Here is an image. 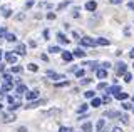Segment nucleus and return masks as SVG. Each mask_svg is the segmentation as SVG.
<instances>
[{"label":"nucleus","instance_id":"22","mask_svg":"<svg viewBox=\"0 0 134 132\" xmlns=\"http://www.w3.org/2000/svg\"><path fill=\"white\" fill-rule=\"evenodd\" d=\"M5 40H7V42H10V44H14V42H17V35L15 34H8V32H7Z\"/></svg>","mask_w":134,"mask_h":132},{"label":"nucleus","instance_id":"61","mask_svg":"<svg viewBox=\"0 0 134 132\" xmlns=\"http://www.w3.org/2000/svg\"><path fill=\"white\" fill-rule=\"evenodd\" d=\"M2 107H3V105H2V104H0V110H2Z\"/></svg>","mask_w":134,"mask_h":132},{"label":"nucleus","instance_id":"55","mask_svg":"<svg viewBox=\"0 0 134 132\" xmlns=\"http://www.w3.org/2000/svg\"><path fill=\"white\" fill-rule=\"evenodd\" d=\"M129 57H131V59H134V47L131 49V52H129Z\"/></svg>","mask_w":134,"mask_h":132},{"label":"nucleus","instance_id":"29","mask_svg":"<svg viewBox=\"0 0 134 132\" xmlns=\"http://www.w3.org/2000/svg\"><path fill=\"white\" fill-rule=\"evenodd\" d=\"M15 115H5V117H3V124H10V122H14L15 121Z\"/></svg>","mask_w":134,"mask_h":132},{"label":"nucleus","instance_id":"16","mask_svg":"<svg viewBox=\"0 0 134 132\" xmlns=\"http://www.w3.org/2000/svg\"><path fill=\"white\" fill-rule=\"evenodd\" d=\"M60 53H62V59H64V62H70V60H74V53H72V52L64 50V52H60Z\"/></svg>","mask_w":134,"mask_h":132},{"label":"nucleus","instance_id":"17","mask_svg":"<svg viewBox=\"0 0 134 132\" xmlns=\"http://www.w3.org/2000/svg\"><path fill=\"white\" fill-rule=\"evenodd\" d=\"M92 130H94V127H92L91 122H84L81 125V132H92Z\"/></svg>","mask_w":134,"mask_h":132},{"label":"nucleus","instance_id":"21","mask_svg":"<svg viewBox=\"0 0 134 132\" xmlns=\"http://www.w3.org/2000/svg\"><path fill=\"white\" fill-rule=\"evenodd\" d=\"M57 39H59V42H60V44H69V42H70V40L67 39V37L62 34V32H59V34H57Z\"/></svg>","mask_w":134,"mask_h":132},{"label":"nucleus","instance_id":"63","mask_svg":"<svg viewBox=\"0 0 134 132\" xmlns=\"http://www.w3.org/2000/svg\"><path fill=\"white\" fill-rule=\"evenodd\" d=\"M132 67H134V65H132Z\"/></svg>","mask_w":134,"mask_h":132},{"label":"nucleus","instance_id":"6","mask_svg":"<svg viewBox=\"0 0 134 132\" xmlns=\"http://www.w3.org/2000/svg\"><path fill=\"white\" fill-rule=\"evenodd\" d=\"M0 12H2V17L3 19H10L12 14H14V10H12L10 7H7V5H2V7H0Z\"/></svg>","mask_w":134,"mask_h":132},{"label":"nucleus","instance_id":"62","mask_svg":"<svg viewBox=\"0 0 134 132\" xmlns=\"http://www.w3.org/2000/svg\"><path fill=\"white\" fill-rule=\"evenodd\" d=\"M100 132H107V130H100Z\"/></svg>","mask_w":134,"mask_h":132},{"label":"nucleus","instance_id":"15","mask_svg":"<svg viewBox=\"0 0 134 132\" xmlns=\"http://www.w3.org/2000/svg\"><path fill=\"white\" fill-rule=\"evenodd\" d=\"M96 44L100 45V47H107V45H111L109 39H104V37H99V39H96Z\"/></svg>","mask_w":134,"mask_h":132},{"label":"nucleus","instance_id":"26","mask_svg":"<svg viewBox=\"0 0 134 132\" xmlns=\"http://www.w3.org/2000/svg\"><path fill=\"white\" fill-rule=\"evenodd\" d=\"M19 107H20V100H17V102H14V104L8 105V110H10V112H14V110H17Z\"/></svg>","mask_w":134,"mask_h":132},{"label":"nucleus","instance_id":"18","mask_svg":"<svg viewBox=\"0 0 134 132\" xmlns=\"http://www.w3.org/2000/svg\"><path fill=\"white\" fill-rule=\"evenodd\" d=\"M91 105L94 107V109H97V107L102 105V99H99V97H94V99H91Z\"/></svg>","mask_w":134,"mask_h":132},{"label":"nucleus","instance_id":"28","mask_svg":"<svg viewBox=\"0 0 134 132\" xmlns=\"http://www.w3.org/2000/svg\"><path fill=\"white\" fill-rule=\"evenodd\" d=\"M87 107H89L87 104H81V107L77 109V114H79V115H81V114H86V112H87Z\"/></svg>","mask_w":134,"mask_h":132},{"label":"nucleus","instance_id":"2","mask_svg":"<svg viewBox=\"0 0 134 132\" xmlns=\"http://www.w3.org/2000/svg\"><path fill=\"white\" fill-rule=\"evenodd\" d=\"M96 39H91V37H82L81 40H79V47H96Z\"/></svg>","mask_w":134,"mask_h":132},{"label":"nucleus","instance_id":"9","mask_svg":"<svg viewBox=\"0 0 134 132\" xmlns=\"http://www.w3.org/2000/svg\"><path fill=\"white\" fill-rule=\"evenodd\" d=\"M14 52L17 53V55H25V53H27V45H25V44H19Z\"/></svg>","mask_w":134,"mask_h":132},{"label":"nucleus","instance_id":"53","mask_svg":"<svg viewBox=\"0 0 134 132\" xmlns=\"http://www.w3.org/2000/svg\"><path fill=\"white\" fill-rule=\"evenodd\" d=\"M44 39H45V40L49 39V30H44Z\"/></svg>","mask_w":134,"mask_h":132},{"label":"nucleus","instance_id":"51","mask_svg":"<svg viewBox=\"0 0 134 132\" xmlns=\"http://www.w3.org/2000/svg\"><path fill=\"white\" fill-rule=\"evenodd\" d=\"M72 37H74V39H77V40H81V37H79L77 32H72Z\"/></svg>","mask_w":134,"mask_h":132},{"label":"nucleus","instance_id":"14","mask_svg":"<svg viewBox=\"0 0 134 132\" xmlns=\"http://www.w3.org/2000/svg\"><path fill=\"white\" fill-rule=\"evenodd\" d=\"M104 127H106V119H99V121L96 122V132L104 130Z\"/></svg>","mask_w":134,"mask_h":132},{"label":"nucleus","instance_id":"44","mask_svg":"<svg viewBox=\"0 0 134 132\" xmlns=\"http://www.w3.org/2000/svg\"><path fill=\"white\" fill-rule=\"evenodd\" d=\"M111 132H124V130H122V127H119V125H114V127L111 129Z\"/></svg>","mask_w":134,"mask_h":132},{"label":"nucleus","instance_id":"57","mask_svg":"<svg viewBox=\"0 0 134 132\" xmlns=\"http://www.w3.org/2000/svg\"><path fill=\"white\" fill-rule=\"evenodd\" d=\"M3 55H5V52H3L2 49H0V62H2V57H3Z\"/></svg>","mask_w":134,"mask_h":132},{"label":"nucleus","instance_id":"48","mask_svg":"<svg viewBox=\"0 0 134 132\" xmlns=\"http://www.w3.org/2000/svg\"><path fill=\"white\" fill-rule=\"evenodd\" d=\"M24 17H25V14H19V15H15V19H17V20H24Z\"/></svg>","mask_w":134,"mask_h":132},{"label":"nucleus","instance_id":"40","mask_svg":"<svg viewBox=\"0 0 134 132\" xmlns=\"http://www.w3.org/2000/svg\"><path fill=\"white\" fill-rule=\"evenodd\" d=\"M69 5H70V2H69V0H65V2L59 3V7H57V9H59V10H62V9H65V7H69Z\"/></svg>","mask_w":134,"mask_h":132},{"label":"nucleus","instance_id":"20","mask_svg":"<svg viewBox=\"0 0 134 132\" xmlns=\"http://www.w3.org/2000/svg\"><path fill=\"white\" fill-rule=\"evenodd\" d=\"M8 90H14V84H3L2 87H0V92H2V94L8 92Z\"/></svg>","mask_w":134,"mask_h":132},{"label":"nucleus","instance_id":"47","mask_svg":"<svg viewBox=\"0 0 134 132\" xmlns=\"http://www.w3.org/2000/svg\"><path fill=\"white\" fill-rule=\"evenodd\" d=\"M84 119H87V114H81V115H79V119H77V121L81 122V121H84Z\"/></svg>","mask_w":134,"mask_h":132},{"label":"nucleus","instance_id":"50","mask_svg":"<svg viewBox=\"0 0 134 132\" xmlns=\"http://www.w3.org/2000/svg\"><path fill=\"white\" fill-rule=\"evenodd\" d=\"M72 17H75V19H77V17H79V10H77V9H75V10L72 12Z\"/></svg>","mask_w":134,"mask_h":132},{"label":"nucleus","instance_id":"12","mask_svg":"<svg viewBox=\"0 0 134 132\" xmlns=\"http://www.w3.org/2000/svg\"><path fill=\"white\" fill-rule=\"evenodd\" d=\"M72 53H74V57H77V59H84V57L87 55V52L84 50L82 47H77V49H75V50H74Z\"/></svg>","mask_w":134,"mask_h":132},{"label":"nucleus","instance_id":"38","mask_svg":"<svg viewBox=\"0 0 134 132\" xmlns=\"http://www.w3.org/2000/svg\"><path fill=\"white\" fill-rule=\"evenodd\" d=\"M121 105H122V109H124V110H131L134 104H129V102H126V100H124V102H122Z\"/></svg>","mask_w":134,"mask_h":132},{"label":"nucleus","instance_id":"27","mask_svg":"<svg viewBox=\"0 0 134 132\" xmlns=\"http://www.w3.org/2000/svg\"><path fill=\"white\" fill-rule=\"evenodd\" d=\"M44 102H45V100H32L30 104L27 105V109H34V107H37L39 104H44Z\"/></svg>","mask_w":134,"mask_h":132},{"label":"nucleus","instance_id":"56","mask_svg":"<svg viewBox=\"0 0 134 132\" xmlns=\"http://www.w3.org/2000/svg\"><path fill=\"white\" fill-rule=\"evenodd\" d=\"M122 0H111V3H114V5H117V3H121Z\"/></svg>","mask_w":134,"mask_h":132},{"label":"nucleus","instance_id":"7","mask_svg":"<svg viewBox=\"0 0 134 132\" xmlns=\"http://www.w3.org/2000/svg\"><path fill=\"white\" fill-rule=\"evenodd\" d=\"M119 92H122V89H121V85H117V84L107 87V90H106V94H109V95H116V94H119Z\"/></svg>","mask_w":134,"mask_h":132},{"label":"nucleus","instance_id":"25","mask_svg":"<svg viewBox=\"0 0 134 132\" xmlns=\"http://www.w3.org/2000/svg\"><path fill=\"white\" fill-rule=\"evenodd\" d=\"M57 114H60V110H59V109H50V110H47V112H44L45 117H49V115H57Z\"/></svg>","mask_w":134,"mask_h":132},{"label":"nucleus","instance_id":"58","mask_svg":"<svg viewBox=\"0 0 134 132\" xmlns=\"http://www.w3.org/2000/svg\"><path fill=\"white\" fill-rule=\"evenodd\" d=\"M3 69H5V65H3V64H2V62H0V72H2V70H3Z\"/></svg>","mask_w":134,"mask_h":132},{"label":"nucleus","instance_id":"19","mask_svg":"<svg viewBox=\"0 0 134 132\" xmlns=\"http://www.w3.org/2000/svg\"><path fill=\"white\" fill-rule=\"evenodd\" d=\"M2 79H3L5 84H14V75H12V74H3Z\"/></svg>","mask_w":134,"mask_h":132},{"label":"nucleus","instance_id":"46","mask_svg":"<svg viewBox=\"0 0 134 132\" xmlns=\"http://www.w3.org/2000/svg\"><path fill=\"white\" fill-rule=\"evenodd\" d=\"M92 82V79H82L81 80V85H86V84H91Z\"/></svg>","mask_w":134,"mask_h":132},{"label":"nucleus","instance_id":"41","mask_svg":"<svg viewBox=\"0 0 134 132\" xmlns=\"http://www.w3.org/2000/svg\"><path fill=\"white\" fill-rule=\"evenodd\" d=\"M59 132H74V130H72V127H69V125H62L60 129H59Z\"/></svg>","mask_w":134,"mask_h":132},{"label":"nucleus","instance_id":"42","mask_svg":"<svg viewBox=\"0 0 134 132\" xmlns=\"http://www.w3.org/2000/svg\"><path fill=\"white\" fill-rule=\"evenodd\" d=\"M55 87H65V85H69V80H62V82H55Z\"/></svg>","mask_w":134,"mask_h":132},{"label":"nucleus","instance_id":"37","mask_svg":"<svg viewBox=\"0 0 134 132\" xmlns=\"http://www.w3.org/2000/svg\"><path fill=\"white\" fill-rule=\"evenodd\" d=\"M107 87L109 85L106 84V82H99L97 84V90H107Z\"/></svg>","mask_w":134,"mask_h":132},{"label":"nucleus","instance_id":"31","mask_svg":"<svg viewBox=\"0 0 134 132\" xmlns=\"http://www.w3.org/2000/svg\"><path fill=\"white\" fill-rule=\"evenodd\" d=\"M27 70H30V72H37V70H39V65H35V64H27Z\"/></svg>","mask_w":134,"mask_h":132},{"label":"nucleus","instance_id":"30","mask_svg":"<svg viewBox=\"0 0 134 132\" xmlns=\"http://www.w3.org/2000/svg\"><path fill=\"white\" fill-rule=\"evenodd\" d=\"M10 72L12 74H20V72H22V67H20V65H12V67H10Z\"/></svg>","mask_w":134,"mask_h":132},{"label":"nucleus","instance_id":"5","mask_svg":"<svg viewBox=\"0 0 134 132\" xmlns=\"http://www.w3.org/2000/svg\"><path fill=\"white\" fill-rule=\"evenodd\" d=\"M25 97H27V100H29V102H32V100H37V99L40 97V92H39V90H35V89H34V90H27Z\"/></svg>","mask_w":134,"mask_h":132},{"label":"nucleus","instance_id":"36","mask_svg":"<svg viewBox=\"0 0 134 132\" xmlns=\"http://www.w3.org/2000/svg\"><path fill=\"white\" fill-rule=\"evenodd\" d=\"M111 102H112V97L109 95V94H106V95L102 97V104H111Z\"/></svg>","mask_w":134,"mask_h":132},{"label":"nucleus","instance_id":"4","mask_svg":"<svg viewBox=\"0 0 134 132\" xmlns=\"http://www.w3.org/2000/svg\"><path fill=\"white\" fill-rule=\"evenodd\" d=\"M126 72H127V64H124L122 60L117 62V64H116V74H117V75H124Z\"/></svg>","mask_w":134,"mask_h":132},{"label":"nucleus","instance_id":"39","mask_svg":"<svg viewBox=\"0 0 134 132\" xmlns=\"http://www.w3.org/2000/svg\"><path fill=\"white\" fill-rule=\"evenodd\" d=\"M112 67V64H111V62H102V64H100V69H106V70H109V69H111Z\"/></svg>","mask_w":134,"mask_h":132},{"label":"nucleus","instance_id":"23","mask_svg":"<svg viewBox=\"0 0 134 132\" xmlns=\"http://www.w3.org/2000/svg\"><path fill=\"white\" fill-rule=\"evenodd\" d=\"M114 97L117 99V100H122V102H124V100H127V97H129V95H127L126 92H119V94H116Z\"/></svg>","mask_w":134,"mask_h":132},{"label":"nucleus","instance_id":"49","mask_svg":"<svg viewBox=\"0 0 134 132\" xmlns=\"http://www.w3.org/2000/svg\"><path fill=\"white\" fill-rule=\"evenodd\" d=\"M17 132H29V130H27V127L22 125V127H19V130H17Z\"/></svg>","mask_w":134,"mask_h":132},{"label":"nucleus","instance_id":"32","mask_svg":"<svg viewBox=\"0 0 134 132\" xmlns=\"http://www.w3.org/2000/svg\"><path fill=\"white\" fill-rule=\"evenodd\" d=\"M84 75H86V70H84V69H77V70H75V77H77V79H82Z\"/></svg>","mask_w":134,"mask_h":132},{"label":"nucleus","instance_id":"33","mask_svg":"<svg viewBox=\"0 0 134 132\" xmlns=\"http://www.w3.org/2000/svg\"><path fill=\"white\" fill-rule=\"evenodd\" d=\"M119 121H121V122H122V124H124V125H127V124H129V117H127V115H126V114H121V117H119Z\"/></svg>","mask_w":134,"mask_h":132},{"label":"nucleus","instance_id":"54","mask_svg":"<svg viewBox=\"0 0 134 132\" xmlns=\"http://www.w3.org/2000/svg\"><path fill=\"white\" fill-rule=\"evenodd\" d=\"M127 7H129L131 10H134V2H129V3H127Z\"/></svg>","mask_w":134,"mask_h":132},{"label":"nucleus","instance_id":"45","mask_svg":"<svg viewBox=\"0 0 134 132\" xmlns=\"http://www.w3.org/2000/svg\"><path fill=\"white\" fill-rule=\"evenodd\" d=\"M55 17H57V15L54 14V12H49V14H47V19L49 20H55Z\"/></svg>","mask_w":134,"mask_h":132},{"label":"nucleus","instance_id":"24","mask_svg":"<svg viewBox=\"0 0 134 132\" xmlns=\"http://www.w3.org/2000/svg\"><path fill=\"white\" fill-rule=\"evenodd\" d=\"M47 52H50V53H60L62 50H60V47H59V45H50Z\"/></svg>","mask_w":134,"mask_h":132},{"label":"nucleus","instance_id":"59","mask_svg":"<svg viewBox=\"0 0 134 132\" xmlns=\"http://www.w3.org/2000/svg\"><path fill=\"white\" fill-rule=\"evenodd\" d=\"M131 100H132V104H134V94H132V97H131Z\"/></svg>","mask_w":134,"mask_h":132},{"label":"nucleus","instance_id":"43","mask_svg":"<svg viewBox=\"0 0 134 132\" xmlns=\"http://www.w3.org/2000/svg\"><path fill=\"white\" fill-rule=\"evenodd\" d=\"M32 7H34V0H27V2H25V9H32Z\"/></svg>","mask_w":134,"mask_h":132},{"label":"nucleus","instance_id":"52","mask_svg":"<svg viewBox=\"0 0 134 132\" xmlns=\"http://www.w3.org/2000/svg\"><path fill=\"white\" fill-rule=\"evenodd\" d=\"M29 45H30V47H37V42H35V40H30Z\"/></svg>","mask_w":134,"mask_h":132},{"label":"nucleus","instance_id":"11","mask_svg":"<svg viewBox=\"0 0 134 132\" xmlns=\"http://www.w3.org/2000/svg\"><path fill=\"white\" fill-rule=\"evenodd\" d=\"M14 90H15L17 95H22V94H27V90H29V89H27V85H25V84H19Z\"/></svg>","mask_w":134,"mask_h":132},{"label":"nucleus","instance_id":"34","mask_svg":"<svg viewBox=\"0 0 134 132\" xmlns=\"http://www.w3.org/2000/svg\"><path fill=\"white\" fill-rule=\"evenodd\" d=\"M84 95H86L87 99H94L96 97V92H94V90H86V92H84Z\"/></svg>","mask_w":134,"mask_h":132},{"label":"nucleus","instance_id":"3","mask_svg":"<svg viewBox=\"0 0 134 132\" xmlns=\"http://www.w3.org/2000/svg\"><path fill=\"white\" fill-rule=\"evenodd\" d=\"M5 60H7V64L15 65L17 60H19V55H17L15 52H5Z\"/></svg>","mask_w":134,"mask_h":132},{"label":"nucleus","instance_id":"10","mask_svg":"<svg viewBox=\"0 0 134 132\" xmlns=\"http://www.w3.org/2000/svg\"><path fill=\"white\" fill-rule=\"evenodd\" d=\"M86 10H89V12H96V9H97V2L96 0H89V2H86Z\"/></svg>","mask_w":134,"mask_h":132},{"label":"nucleus","instance_id":"60","mask_svg":"<svg viewBox=\"0 0 134 132\" xmlns=\"http://www.w3.org/2000/svg\"><path fill=\"white\" fill-rule=\"evenodd\" d=\"M131 112H132V114H134V105H132V109H131Z\"/></svg>","mask_w":134,"mask_h":132},{"label":"nucleus","instance_id":"8","mask_svg":"<svg viewBox=\"0 0 134 132\" xmlns=\"http://www.w3.org/2000/svg\"><path fill=\"white\" fill-rule=\"evenodd\" d=\"M102 117H107V119H119L121 117V112L119 110H106V112H104V115Z\"/></svg>","mask_w":134,"mask_h":132},{"label":"nucleus","instance_id":"35","mask_svg":"<svg viewBox=\"0 0 134 132\" xmlns=\"http://www.w3.org/2000/svg\"><path fill=\"white\" fill-rule=\"evenodd\" d=\"M122 77H124V82H127V84H129V82L132 80V74H131V72H126Z\"/></svg>","mask_w":134,"mask_h":132},{"label":"nucleus","instance_id":"13","mask_svg":"<svg viewBox=\"0 0 134 132\" xmlns=\"http://www.w3.org/2000/svg\"><path fill=\"white\" fill-rule=\"evenodd\" d=\"M96 77L100 79V80L107 79V70H106V69H97V70H96Z\"/></svg>","mask_w":134,"mask_h":132},{"label":"nucleus","instance_id":"1","mask_svg":"<svg viewBox=\"0 0 134 132\" xmlns=\"http://www.w3.org/2000/svg\"><path fill=\"white\" fill-rule=\"evenodd\" d=\"M47 77L54 82V84H55V82H60V80H67V77L64 75V74H57L54 70H47Z\"/></svg>","mask_w":134,"mask_h":132}]
</instances>
